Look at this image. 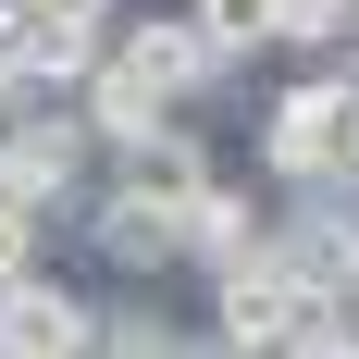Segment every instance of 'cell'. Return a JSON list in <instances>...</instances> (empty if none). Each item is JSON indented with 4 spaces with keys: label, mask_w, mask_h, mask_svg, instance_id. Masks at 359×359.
Segmentation results:
<instances>
[{
    "label": "cell",
    "mask_w": 359,
    "mask_h": 359,
    "mask_svg": "<svg viewBox=\"0 0 359 359\" xmlns=\"http://www.w3.org/2000/svg\"><path fill=\"white\" fill-rule=\"evenodd\" d=\"M248 174L260 186H359V74L285 62L248 100Z\"/></svg>",
    "instance_id": "6da1fadb"
},
{
    "label": "cell",
    "mask_w": 359,
    "mask_h": 359,
    "mask_svg": "<svg viewBox=\"0 0 359 359\" xmlns=\"http://www.w3.org/2000/svg\"><path fill=\"white\" fill-rule=\"evenodd\" d=\"M111 62L137 74V87H161L174 111H223L248 87V62H223L211 37L186 25V0H124V13H111Z\"/></svg>",
    "instance_id": "7a4b0ae2"
},
{
    "label": "cell",
    "mask_w": 359,
    "mask_h": 359,
    "mask_svg": "<svg viewBox=\"0 0 359 359\" xmlns=\"http://www.w3.org/2000/svg\"><path fill=\"white\" fill-rule=\"evenodd\" d=\"M100 186V137L74 124V100H25L13 124H0V198H25V211H50V236H62V211Z\"/></svg>",
    "instance_id": "3957f363"
},
{
    "label": "cell",
    "mask_w": 359,
    "mask_h": 359,
    "mask_svg": "<svg viewBox=\"0 0 359 359\" xmlns=\"http://www.w3.org/2000/svg\"><path fill=\"white\" fill-rule=\"evenodd\" d=\"M62 236L100 260L111 285H174V198H149V186H111V174H100V186L62 211Z\"/></svg>",
    "instance_id": "277c9868"
},
{
    "label": "cell",
    "mask_w": 359,
    "mask_h": 359,
    "mask_svg": "<svg viewBox=\"0 0 359 359\" xmlns=\"http://www.w3.org/2000/svg\"><path fill=\"white\" fill-rule=\"evenodd\" d=\"M260 223H273V186H260L248 161H223L211 186H186V198H174V273H186V285H211V273L260 260Z\"/></svg>",
    "instance_id": "5b68a950"
},
{
    "label": "cell",
    "mask_w": 359,
    "mask_h": 359,
    "mask_svg": "<svg viewBox=\"0 0 359 359\" xmlns=\"http://www.w3.org/2000/svg\"><path fill=\"white\" fill-rule=\"evenodd\" d=\"M297 310H310V297H297L273 260H236V273H211V285H198V334H223L236 359H273V347L297 334Z\"/></svg>",
    "instance_id": "8992f818"
},
{
    "label": "cell",
    "mask_w": 359,
    "mask_h": 359,
    "mask_svg": "<svg viewBox=\"0 0 359 359\" xmlns=\"http://www.w3.org/2000/svg\"><path fill=\"white\" fill-rule=\"evenodd\" d=\"M100 334V297L62 285V273H25V285H0V347L13 359H87Z\"/></svg>",
    "instance_id": "52a82bcc"
},
{
    "label": "cell",
    "mask_w": 359,
    "mask_h": 359,
    "mask_svg": "<svg viewBox=\"0 0 359 359\" xmlns=\"http://www.w3.org/2000/svg\"><path fill=\"white\" fill-rule=\"evenodd\" d=\"M100 174H111V186H149V198H186V186H211V174H223V149H211V124H198V111H174V124L124 137Z\"/></svg>",
    "instance_id": "ba28073f"
},
{
    "label": "cell",
    "mask_w": 359,
    "mask_h": 359,
    "mask_svg": "<svg viewBox=\"0 0 359 359\" xmlns=\"http://www.w3.org/2000/svg\"><path fill=\"white\" fill-rule=\"evenodd\" d=\"M186 25H198V37H211V50H223V62H273V0H186Z\"/></svg>",
    "instance_id": "9c48e42d"
},
{
    "label": "cell",
    "mask_w": 359,
    "mask_h": 359,
    "mask_svg": "<svg viewBox=\"0 0 359 359\" xmlns=\"http://www.w3.org/2000/svg\"><path fill=\"white\" fill-rule=\"evenodd\" d=\"M347 50V0H273V62H334Z\"/></svg>",
    "instance_id": "30bf717a"
},
{
    "label": "cell",
    "mask_w": 359,
    "mask_h": 359,
    "mask_svg": "<svg viewBox=\"0 0 359 359\" xmlns=\"http://www.w3.org/2000/svg\"><path fill=\"white\" fill-rule=\"evenodd\" d=\"M25 273H62V236H50V211L0 198V285H25Z\"/></svg>",
    "instance_id": "8fae6325"
},
{
    "label": "cell",
    "mask_w": 359,
    "mask_h": 359,
    "mask_svg": "<svg viewBox=\"0 0 359 359\" xmlns=\"http://www.w3.org/2000/svg\"><path fill=\"white\" fill-rule=\"evenodd\" d=\"M0 87H37V0H0Z\"/></svg>",
    "instance_id": "7c38bea8"
},
{
    "label": "cell",
    "mask_w": 359,
    "mask_h": 359,
    "mask_svg": "<svg viewBox=\"0 0 359 359\" xmlns=\"http://www.w3.org/2000/svg\"><path fill=\"white\" fill-rule=\"evenodd\" d=\"M124 0H37V25H111Z\"/></svg>",
    "instance_id": "4fadbf2b"
}]
</instances>
